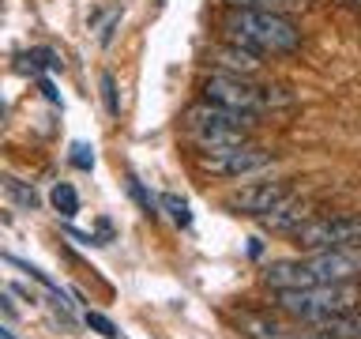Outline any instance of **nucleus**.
Masks as SVG:
<instances>
[{
	"instance_id": "2",
	"label": "nucleus",
	"mask_w": 361,
	"mask_h": 339,
	"mask_svg": "<svg viewBox=\"0 0 361 339\" xmlns=\"http://www.w3.org/2000/svg\"><path fill=\"white\" fill-rule=\"evenodd\" d=\"M203 102L222 106V109H233V113H241V117H256V113L286 106V102H293V98L282 95L279 87H256V83H248L245 76L214 72L207 83H203Z\"/></svg>"
},
{
	"instance_id": "26",
	"label": "nucleus",
	"mask_w": 361,
	"mask_h": 339,
	"mask_svg": "<svg viewBox=\"0 0 361 339\" xmlns=\"http://www.w3.org/2000/svg\"><path fill=\"white\" fill-rule=\"evenodd\" d=\"M0 339H16V335H11V332H8V328H0Z\"/></svg>"
},
{
	"instance_id": "8",
	"label": "nucleus",
	"mask_w": 361,
	"mask_h": 339,
	"mask_svg": "<svg viewBox=\"0 0 361 339\" xmlns=\"http://www.w3.org/2000/svg\"><path fill=\"white\" fill-rule=\"evenodd\" d=\"M290 196V189L282 185V181H256V185H245L237 189L233 196H226V208L237 211V215H267L275 203H282Z\"/></svg>"
},
{
	"instance_id": "14",
	"label": "nucleus",
	"mask_w": 361,
	"mask_h": 339,
	"mask_svg": "<svg viewBox=\"0 0 361 339\" xmlns=\"http://www.w3.org/2000/svg\"><path fill=\"white\" fill-rule=\"evenodd\" d=\"M237 328H241L245 339H275L282 332V328L271 321V316H264V313H241L237 316Z\"/></svg>"
},
{
	"instance_id": "25",
	"label": "nucleus",
	"mask_w": 361,
	"mask_h": 339,
	"mask_svg": "<svg viewBox=\"0 0 361 339\" xmlns=\"http://www.w3.org/2000/svg\"><path fill=\"white\" fill-rule=\"evenodd\" d=\"M275 339H324V335H316V332H309V335H286V332H279Z\"/></svg>"
},
{
	"instance_id": "1",
	"label": "nucleus",
	"mask_w": 361,
	"mask_h": 339,
	"mask_svg": "<svg viewBox=\"0 0 361 339\" xmlns=\"http://www.w3.org/2000/svg\"><path fill=\"white\" fill-rule=\"evenodd\" d=\"M226 42L241 45L248 53H293L301 45L298 23L286 19L282 11H256V8H230L222 19Z\"/></svg>"
},
{
	"instance_id": "19",
	"label": "nucleus",
	"mask_w": 361,
	"mask_h": 339,
	"mask_svg": "<svg viewBox=\"0 0 361 339\" xmlns=\"http://www.w3.org/2000/svg\"><path fill=\"white\" fill-rule=\"evenodd\" d=\"M128 192L135 196V203L143 208V215H151V219H154V215H158V200H154L151 192H147V189L140 185V181H135V177H128Z\"/></svg>"
},
{
	"instance_id": "27",
	"label": "nucleus",
	"mask_w": 361,
	"mask_h": 339,
	"mask_svg": "<svg viewBox=\"0 0 361 339\" xmlns=\"http://www.w3.org/2000/svg\"><path fill=\"white\" fill-rule=\"evenodd\" d=\"M4 109H8V106H4V98H0V117H4Z\"/></svg>"
},
{
	"instance_id": "11",
	"label": "nucleus",
	"mask_w": 361,
	"mask_h": 339,
	"mask_svg": "<svg viewBox=\"0 0 361 339\" xmlns=\"http://www.w3.org/2000/svg\"><path fill=\"white\" fill-rule=\"evenodd\" d=\"M211 56H214V64H219L226 76H252V72H259V56L248 53V49H241V45H230V42H226V45H219Z\"/></svg>"
},
{
	"instance_id": "13",
	"label": "nucleus",
	"mask_w": 361,
	"mask_h": 339,
	"mask_svg": "<svg viewBox=\"0 0 361 339\" xmlns=\"http://www.w3.org/2000/svg\"><path fill=\"white\" fill-rule=\"evenodd\" d=\"M16 61H19V72H30V76H38V72H61V68H64L61 53H53V49H27V53H19Z\"/></svg>"
},
{
	"instance_id": "23",
	"label": "nucleus",
	"mask_w": 361,
	"mask_h": 339,
	"mask_svg": "<svg viewBox=\"0 0 361 339\" xmlns=\"http://www.w3.org/2000/svg\"><path fill=\"white\" fill-rule=\"evenodd\" d=\"M230 8H256V11H279L286 0H226Z\"/></svg>"
},
{
	"instance_id": "24",
	"label": "nucleus",
	"mask_w": 361,
	"mask_h": 339,
	"mask_svg": "<svg viewBox=\"0 0 361 339\" xmlns=\"http://www.w3.org/2000/svg\"><path fill=\"white\" fill-rule=\"evenodd\" d=\"M38 87H42V95L49 98V102H61V95H56V87H53V83H49V79H45V76H38Z\"/></svg>"
},
{
	"instance_id": "21",
	"label": "nucleus",
	"mask_w": 361,
	"mask_h": 339,
	"mask_svg": "<svg viewBox=\"0 0 361 339\" xmlns=\"http://www.w3.org/2000/svg\"><path fill=\"white\" fill-rule=\"evenodd\" d=\"M87 328H94V332H98V335H106V339H121L117 324H113L106 313H94V309H90V313H87Z\"/></svg>"
},
{
	"instance_id": "3",
	"label": "nucleus",
	"mask_w": 361,
	"mask_h": 339,
	"mask_svg": "<svg viewBox=\"0 0 361 339\" xmlns=\"http://www.w3.org/2000/svg\"><path fill=\"white\" fill-rule=\"evenodd\" d=\"M354 302H357L354 282H335V287L316 282V287H301V290H279V309L309 324H320L324 316H335V313H350Z\"/></svg>"
},
{
	"instance_id": "9",
	"label": "nucleus",
	"mask_w": 361,
	"mask_h": 339,
	"mask_svg": "<svg viewBox=\"0 0 361 339\" xmlns=\"http://www.w3.org/2000/svg\"><path fill=\"white\" fill-rule=\"evenodd\" d=\"M264 282L271 290H301V287H316L312 271L305 268V260H275L264 268Z\"/></svg>"
},
{
	"instance_id": "7",
	"label": "nucleus",
	"mask_w": 361,
	"mask_h": 339,
	"mask_svg": "<svg viewBox=\"0 0 361 339\" xmlns=\"http://www.w3.org/2000/svg\"><path fill=\"white\" fill-rule=\"evenodd\" d=\"M305 268L312 271L316 282H324V287H335V282H354L357 279V253L354 249H324V253H312L305 260Z\"/></svg>"
},
{
	"instance_id": "18",
	"label": "nucleus",
	"mask_w": 361,
	"mask_h": 339,
	"mask_svg": "<svg viewBox=\"0 0 361 339\" xmlns=\"http://www.w3.org/2000/svg\"><path fill=\"white\" fill-rule=\"evenodd\" d=\"M102 98H106L109 117H117V113H121V98H117V79H113V72H102Z\"/></svg>"
},
{
	"instance_id": "4",
	"label": "nucleus",
	"mask_w": 361,
	"mask_h": 339,
	"mask_svg": "<svg viewBox=\"0 0 361 339\" xmlns=\"http://www.w3.org/2000/svg\"><path fill=\"white\" fill-rule=\"evenodd\" d=\"M185 132L200 151H207V147H226V143H241V140H248V117L203 102V106H192L185 113Z\"/></svg>"
},
{
	"instance_id": "12",
	"label": "nucleus",
	"mask_w": 361,
	"mask_h": 339,
	"mask_svg": "<svg viewBox=\"0 0 361 339\" xmlns=\"http://www.w3.org/2000/svg\"><path fill=\"white\" fill-rule=\"evenodd\" d=\"M312 328H316V335H324V339H357V335H361V324H357L354 309H350V313H335V316H324V321L312 324Z\"/></svg>"
},
{
	"instance_id": "15",
	"label": "nucleus",
	"mask_w": 361,
	"mask_h": 339,
	"mask_svg": "<svg viewBox=\"0 0 361 339\" xmlns=\"http://www.w3.org/2000/svg\"><path fill=\"white\" fill-rule=\"evenodd\" d=\"M0 189L8 192L11 200L19 203V208H27V211H38V203H42V196L34 192L27 181H19V177H0Z\"/></svg>"
},
{
	"instance_id": "22",
	"label": "nucleus",
	"mask_w": 361,
	"mask_h": 339,
	"mask_svg": "<svg viewBox=\"0 0 361 339\" xmlns=\"http://www.w3.org/2000/svg\"><path fill=\"white\" fill-rule=\"evenodd\" d=\"M72 166H79V170H94V147L90 143H72Z\"/></svg>"
},
{
	"instance_id": "17",
	"label": "nucleus",
	"mask_w": 361,
	"mask_h": 339,
	"mask_svg": "<svg viewBox=\"0 0 361 339\" xmlns=\"http://www.w3.org/2000/svg\"><path fill=\"white\" fill-rule=\"evenodd\" d=\"M158 208H166V211H169V219H173L177 226H192V211H188V203L180 200V196H173V192H166V196L158 200Z\"/></svg>"
},
{
	"instance_id": "5",
	"label": "nucleus",
	"mask_w": 361,
	"mask_h": 339,
	"mask_svg": "<svg viewBox=\"0 0 361 339\" xmlns=\"http://www.w3.org/2000/svg\"><path fill=\"white\" fill-rule=\"evenodd\" d=\"M275 162V151L256 143H226V147H207V151L196 155V166L211 177H245V174H259Z\"/></svg>"
},
{
	"instance_id": "6",
	"label": "nucleus",
	"mask_w": 361,
	"mask_h": 339,
	"mask_svg": "<svg viewBox=\"0 0 361 339\" xmlns=\"http://www.w3.org/2000/svg\"><path fill=\"white\" fill-rule=\"evenodd\" d=\"M293 242L305 253H324V249H357L361 222L350 215H327V219H305L293 230Z\"/></svg>"
},
{
	"instance_id": "10",
	"label": "nucleus",
	"mask_w": 361,
	"mask_h": 339,
	"mask_svg": "<svg viewBox=\"0 0 361 339\" xmlns=\"http://www.w3.org/2000/svg\"><path fill=\"white\" fill-rule=\"evenodd\" d=\"M309 219V203L305 200H282V203H275L267 215H259V222L267 226V230H279V234H293L298 226Z\"/></svg>"
},
{
	"instance_id": "16",
	"label": "nucleus",
	"mask_w": 361,
	"mask_h": 339,
	"mask_svg": "<svg viewBox=\"0 0 361 339\" xmlns=\"http://www.w3.org/2000/svg\"><path fill=\"white\" fill-rule=\"evenodd\" d=\"M49 200H53V208L61 211L64 219H72V215H79V196H75V189H72V185H64V181H56V185H53Z\"/></svg>"
},
{
	"instance_id": "20",
	"label": "nucleus",
	"mask_w": 361,
	"mask_h": 339,
	"mask_svg": "<svg viewBox=\"0 0 361 339\" xmlns=\"http://www.w3.org/2000/svg\"><path fill=\"white\" fill-rule=\"evenodd\" d=\"M4 260H8V264H16V268H23V271H30V279H38V282H42V287H45V290H53V294H61V287H56V282H53L49 275H45V271H42V268H34V264H30V260H19V256H4Z\"/></svg>"
}]
</instances>
